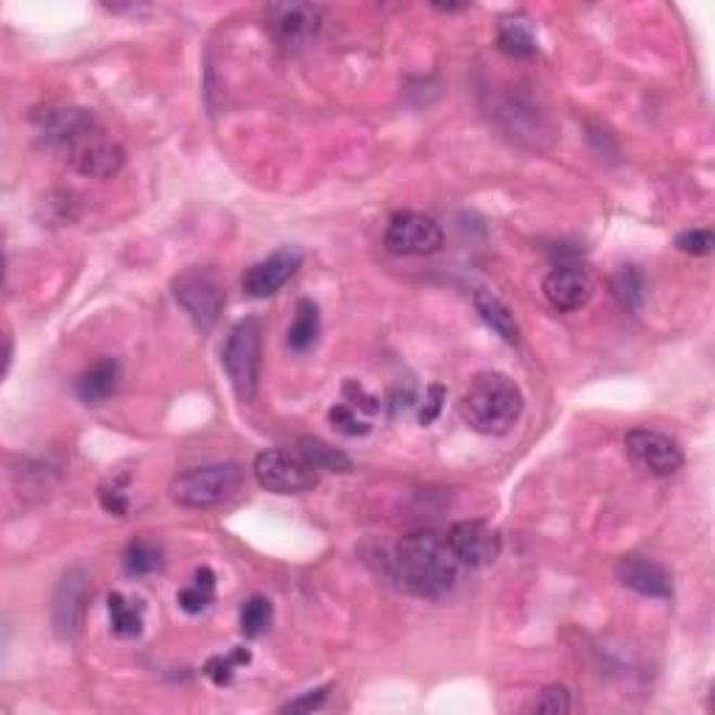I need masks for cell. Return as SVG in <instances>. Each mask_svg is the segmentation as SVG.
Instances as JSON below:
<instances>
[{
  "mask_svg": "<svg viewBox=\"0 0 715 715\" xmlns=\"http://www.w3.org/2000/svg\"><path fill=\"white\" fill-rule=\"evenodd\" d=\"M394 582L411 596L445 598L459 578V559L436 532H413L403 537L392 557Z\"/></svg>",
  "mask_w": 715,
  "mask_h": 715,
  "instance_id": "6da1fadb",
  "label": "cell"
},
{
  "mask_svg": "<svg viewBox=\"0 0 715 715\" xmlns=\"http://www.w3.org/2000/svg\"><path fill=\"white\" fill-rule=\"evenodd\" d=\"M523 403V392L509 374L481 372L461 394L459 413L464 425L475 434L503 436L520 420Z\"/></svg>",
  "mask_w": 715,
  "mask_h": 715,
  "instance_id": "7a4b0ae2",
  "label": "cell"
},
{
  "mask_svg": "<svg viewBox=\"0 0 715 715\" xmlns=\"http://www.w3.org/2000/svg\"><path fill=\"white\" fill-rule=\"evenodd\" d=\"M260 355H263V319L250 316L241 319L230 330L221 347V367L235 388L238 400L252 403L260 381Z\"/></svg>",
  "mask_w": 715,
  "mask_h": 715,
  "instance_id": "3957f363",
  "label": "cell"
},
{
  "mask_svg": "<svg viewBox=\"0 0 715 715\" xmlns=\"http://www.w3.org/2000/svg\"><path fill=\"white\" fill-rule=\"evenodd\" d=\"M243 470L235 461L193 467L171 481V498L184 509H210L241 489Z\"/></svg>",
  "mask_w": 715,
  "mask_h": 715,
  "instance_id": "277c9868",
  "label": "cell"
},
{
  "mask_svg": "<svg viewBox=\"0 0 715 715\" xmlns=\"http://www.w3.org/2000/svg\"><path fill=\"white\" fill-rule=\"evenodd\" d=\"M174 296L184 314L191 316L193 324L202 330H210L227 305V289L216 269H199V266L182 271L174 280Z\"/></svg>",
  "mask_w": 715,
  "mask_h": 715,
  "instance_id": "5b68a950",
  "label": "cell"
},
{
  "mask_svg": "<svg viewBox=\"0 0 715 715\" xmlns=\"http://www.w3.org/2000/svg\"><path fill=\"white\" fill-rule=\"evenodd\" d=\"M257 484L274 495H303L319 484V470L310 467L296 450H263L252 467Z\"/></svg>",
  "mask_w": 715,
  "mask_h": 715,
  "instance_id": "8992f818",
  "label": "cell"
},
{
  "mask_svg": "<svg viewBox=\"0 0 715 715\" xmlns=\"http://www.w3.org/2000/svg\"><path fill=\"white\" fill-rule=\"evenodd\" d=\"M67 163L76 174L90 179H110L124 168L126 152L101 126H92L65 149Z\"/></svg>",
  "mask_w": 715,
  "mask_h": 715,
  "instance_id": "52a82bcc",
  "label": "cell"
},
{
  "mask_svg": "<svg viewBox=\"0 0 715 715\" xmlns=\"http://www.w3.org/2000/svg\"><path fill=\"white\" fill-rule=\"evenodd\" d=\"M90 604V573L81 564H73L62 573L51 604V624L60 640L79 637Z\"/></svg>",
  "mask_w": 715,
  "mask_h": 715,
  "instance_id": "ba28073f",
  "label": "cell"
},
{
  "mask_svg": "<svg viewBox=\"0 0 715 715\" xmlns=\"http://www.w3.org/2000/svg\"><path fill=\"white\" fill-rule=\"evenodd\" d=\"M624 445L629 459L649 475H656V478H668V475L679 473L685 464V454L679 442L660 434V431H651V427L629 431Z\"/></svg>",
  "mask_w": 715,
  "mask_h": 715,
  "instance_id": "9c48e42d",
  "label": "cell"
},
{
  "mask_svg": "<svg viewBox=\"0 0 715 715\" xmlns=\"http://www.w3.org/2000/svg\"><path fill=\"white\" fill-rule=\"evenodd\" d=\"M386 246L394 255H434L442 250L445 235H442V227L425 213H394L392 221L386 227Z\"/></svg>",
  "mask_w": 715,
  "mask_h": 715,
  "instance_id": "30bf717a",
  "label": "cell"
},
{
  "mask_svg": "<svg viewBox=\"0 0 715 715\" xmlns=\"http://www.w3.org/2000/svg\"><path fill=\"white\" fill-rule=\"evenodd\" d=\"M447 545L459 564L467 567H486L500 557V534L493 525H486L484 520H461V523L450 525L447 532Z\"/></svg>",
  "mask_w": 715,
  "mask_h": 715,
  "instance_id": "8fae6325",
  "label": "cell"
},
{
  "mask_svg": "<svg viewBox=\"0 0 715 715\" xmlns=\"http://www.w3.org/2000/svg\"><path fill=\"white\" fill-rule=\"evenodd\" d=\"M324 12L316 3H271L269 28L277 42L285 48H303L314 40L322 28Z\"/></svg>",
  "mask_w": 715,
  "mask_h": 715,
  "instance_id": "7c38bea8",
  "label": "cell"
},
{
  "mask_svg": "<svg viewBox=\"0 0 715 715\" xmlns=\"http://www.w3.org/2000/svg\"><path fill=\"white\" fill-rule=\"evenodd\" d=\"M303 266V255L296 250H280L266 260L255 263L252 269H246L241 285L243 294L252 299H266V296L277 294V291L296 274V269Z\"/></svg>",
  "mask_w": 715,
  "mask_h": 715,
  "instance_id": "4fadbf2b",
  "label": "cell"
},
{
  "mask_svg": "<svg viewBox=\"0 0 715 715\" xmlns=\"http://www.w3.org/2000/svg\"><path fill=\"white\" fill-rule=\"evenodd\" d=\"M615 578L624 587L635 590L637 596L646 598H671L674 596V582L663 564L646 557H621L615 564Z\"/></svg>",
  "mask_w": 715,
  "mask_h": 715,
  "instance_id": "5bb4252c",
  "label": "cell"
},
{
  "mask_svg": "<svg viewBox=\"0 0 715 715\" xmlns=\"http://www.w3.org/2000/svg\"><path fill=\"white\" fill-rule=\"evenodd\" d=\"M545 299L551 303V308L562 310V314H573L582 310L592 296V280L587 271L576 269V266H559L542 282Z\"/></svg>",
  "mask_w": 715,
  "mask_h": 715,
  "instance_id": "9a60e30c",
  "label": "cell"
},
{
  "mask_svg": "<svg viewBox=\"0 0 715 715\" xmlns=\"http://www.w3.org/2000/svg\"><path fill=\"white\" fill-rule=\"evenodd\" d=\"M34 124H37V129L48 143H56L62 149H67L87 129L99 126L92 118V112L79 110V106H48L40 115H34Z\"/></svg>",
  "mask_w": 715,
  "mask_h": 715,
  "instance_id": "2e32d148",
  "label": "cell"
},
{
  "mask_svg": "<svg viewBox=\"0 0 715 715\" xmlns=\"http://www.w3.org/2000/svg\"><path fill=\"white\" fill-rule=\"evenodd\" d=\"M120 386V363L104 358L95 367H90L87 372L79 374L76 381V397H79L85 406H101L118 392Z\"/></svg>",
  "mask_w": 715,
  "mask_h": 715,
  "instance_id": "e0dca14e",
  "label": "cell"
},
{
  "mask_svg": "<svg viewBox=\"0 0 715 715\" xmlns=\"http://www.w3.org/2000/svg\"><path fill=\"white\" fill-rule=\"evenodd\" d=\"M498 48L514 56V60H532L537 53V37L528 26V17H523V14L503 17L498 26Z\"/></svg>",
  "mask_w": 715,
  "mask_h": 715,
  "instance_id": "ac0fdd59",
  "label": "cell"
},
{
  "mask_svg": "<svg viewBox=\"0 0 715 715\" xmlns=\"http://www.w3.org/2000/svg\"><path fill=\"white\" fill-rule=\"evenodd\" d=\"M475 310L481 314L486 328H493L506 344H518L520 330L518 322H514V314L506 308L503 299H498L493 291H475Z\"/></svg>",
  "mask_w": 715,
  "mask_h": 715,
  "instance_id": "d6986e66",
  "label": "cell"
},
{
  "mask_svg": "<svg viewBox=\"0 0 715 715\" xmlns=\"http://www.w3.org/2000/svg\"><path fill=\"white\" fill-rule=\"evenodd\" d=\"M296 454L303 456L310 467H316L319 473H349L353 470V459L342 454L339 447L328 445V442L316 439V436H303L296 442Z\"/></svg>",
  "mask_w": 715,
  "mask_h": 715,
  "instance_id": "ffe728a7",
  "label": "cell"
},
{
  "mask_svg": "<svg viewBox=\"0 0 715 715\" xmlns=\"http://www.w3.org/2000/svg\"><path fill=\"white\" fill-rule=\"evenodd\" d=\"M319 330H322V319H319V305L314 299H299L294 310V322L289 328V347L294 353H308L310 347L319 339Z\"/></svg>",
  "mask_w": 715,
  "mask_h": 715,
  "instance_id": "44dd1931",
  "label": "cell"
},
{
  "mask_svg": "<svg viewBox=\"0 0 715 715\" xmlns=\"http://www.w3.org/2000/svg\"><path fill=\"white\" fill-rule=\"evenodd\" d=\"M106 607H110L112 635L120 637V640L140 637V631H143V604L140 601H129L124 592H110Z\"/></svg>",
  "mask_w": 715,
  "mask_h": 715,
  "instance_id": "7402d4cb",
  "label": "cell"
},
{
  "mask_svg": "<svg viewBox=\"0 0 715 715\" xmlns=\"http://www.w3.org/2000/svg\"><path fill=\"white\" fill-rule=\"evenodd\" d=\"M163 567V548L157 542H149V539H135V542L126 545L124 551V571L131 578H143L154 576V573Z\"/></svg>",
  "mask_w": 715,
  "mask_h": 715,
  "instance_id": "603a6c76",
  "label": "cell"
},
{
  "mask_svg": "<svg viewBox=\"0 0 715 715\" xmlns=\"http://www.w3.org/2000/svg\"><path fill=\"white\" fill-rule=\"evenodd\" d=\"M213 590H216V573L210 567H199L191 585L179 590V610H184L188 615H199L213 604Z\"/></svg>",
  "mask_w": 715,
  "mask_h": 715,
  "instance_id": "cb8c5ba5",
  "label": "cell"
},
{
  "mask_svg": "<svg viewBox=\"0 0 715 715\" xmlns=\"http://www.w3.org/2000/svg\"><path fill=\"white\" fill-rule=\"evenodd\" d=\"M271 621H274V607L266 596H252L243 601L241 607V635L243 637H260L269 631Z\"/></svg>",
  "mask_w": 715,
  "mask_h": 715,
  "instance_id": "d4e9b609",
  "label": "cell"
},
{
  "mask_svg": "<svg viewBox=\"0 0 715 715\" xmlns=\"http://www.w3.org/2000/svg\"><path fill=\"white\" fill-rule=\"evenodd\" d=\"M612 291H615L617 303L624 305L626 310H640L646 299V280L637 271V266H624L612 277Z\"/></svg>",
  "mask_w": 715,
  "mask_h": 715,
  "instance_id": "484cf974",
  "label": "cell"
},
{
  "mask_svg": "<svg viewBox=\"0 0 715 715\" xmlns=\"http://www.w3.org/2000/svg\"><path fill=\"white\" fill-rule=\"evenodd\" d=\"M250 660H252L250 649H232L227 656H213L210 663L204 665V674L210 676L213 685L227 688V685L232 682V676H235V668L250 665Z\"/></svg>",
  "mask_w": 715,
  "mask_h": 715,
  "instance_id": "4316f807",
  "label": "cell"
},
{
  "mask_svg": "<svg viewBox=\"0 0 715 715\" xmlns=\"http://www.w3.org/2000/svg\"><path fill=\"white\" fill-rule=\"evenodd\" d=\"M534 713L542 715H562L571 710V693L562 685H548L545 690H539L537 699L532 702Z\"/></svg>",
  "mask_w": 715,
  "mask_h": 715,
  "instance_id": "83f0119b",
  "label": "cell"
},
{
  "mask_svg": "<svg viewBox=\"0 0 715 715\" xmlns=\"http://www.w3.org/2000/svg\"><path fill=\"white\" fill-rule=\"evenodd\" d=\"M330 425L339 431V434L344 436H363L372 431V425H367V422L358 420V413L353 411V406H344V403H339V406L330 408Z\"/></svg>",
  "mask_w": 715,
  "mask_h": 715,
  "instance_id": "f1b7e54d",
  "label": "cell"
},
{
  "mask_svg": "<svg viewBox=\"0 0 715 715\" xmlns=\"http://www.w3.org/2000/svg\"><path fill=\"white\" fill-rule=\"evenodd\" d=\"M715 246V238L710 230H702V227H695V230H685L676 235V250L685 252V255H710Z\"/></svg>",
  "mask_w": 715,
  "mask_h": 715,
  "instance_id": "f546056e",
  "label": "cell"
},
{
  "mask_svg": "<svg viewBox=\"0 0 715 715\" xmlns=\"http://www.w3.org/2000/svg\"><path fill=\"white\" fill-rule=\"evenodd\" d=\"M124 484V481H120ZM118 481H112V484L101 486V506H104V512L115 514V518H126V512H129V498H126L124 486H120Z\"/></svg>",
  "mask_w": 715,
  "mask_h": 715,
  "instance_id": "4dcf8cb0",
  "label": "cell"
},
{
  "mask_svg": "<svg viewBox=\"0 0 715 715\" xmlns=\"http://www.w3.org/2000/svg\"><path fill=\"white\" fill-rule=\"evenodd\" d=\"M330 690H333L330 685H324V688L308 690V693L299 695V699H294V702L282 704V713H310V710H319L324 702H328Z\"/></svg>",
  "mask_w": 715,
  "mask_h": 715,
  "instance_id": "1f68e13d",
  "label": "cell"
},
{
  "mask_svg": "<svg viewBox=\"0 0 715 715\" xmlns=\"http://www.w3.org/2000/svg\"><path fill=\"white\" fill-rule=\"evenodd\" d=\"M442 400H445V388H442V386H431V388H427L425 408H422V413H420L422 425H431V422H434L436 417H439Z\"/></svg>",
  "mask_w": 715,
  "mask_h": 715,
  "instance_id": "d6a6232c",
  "label": "cell"
},
{
  "mask_svg": "<svg viewBox=\"0 0 715 715\" xmlns=\"http://www.w3.org/2000/svg\"><path fill=\"white\" fill-rule=\"evenodd\" d=\"M344 394H347V397H355L353 406L363 408V411H369V413H374V411H378V408H381V406H378V400H374V397H372V394L363 392V388L358 386V383H355V381L344 383Z\"/></svg>",
  "mask_w": 715,
  "mask_h": 715,
  "instance_id": "836d02e7",
  "label": "cell"
}]
</instances>
